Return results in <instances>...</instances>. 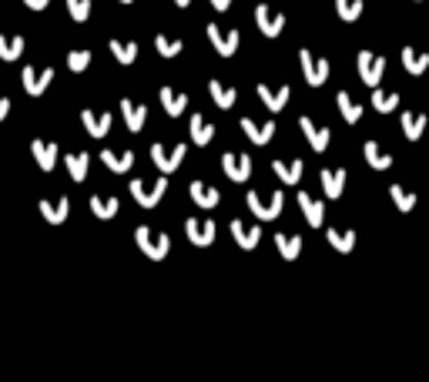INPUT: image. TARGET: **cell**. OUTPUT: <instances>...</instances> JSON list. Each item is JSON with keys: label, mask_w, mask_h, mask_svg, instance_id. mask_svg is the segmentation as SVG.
Segmentation results:
<instances>
[{"label": "cell", "mask_w": 429, "mask_h": 382, "mask_svg": "<svg viewBox=\"0 0 429 382\" xmlns=\"http://www.w3.org/2000/svg\"><path fill=\"white\" fill-rule=\"evenodd\" d=\"M158 98H161L164 115H171V117L185 115V108H188V94H181V91H175V88H161Z\"/></svg>", "instance_id": "d6986e66"}, {"label": "cell", "mask_w": 429, "mask_h": 382, "mask_svg": "<svg viewBox=\"0 0 429 382\" xmlns=\"http://www.w3.org/2000/svg\"><path fill=\"white\" fill-rule=\"evenodd\" d=\"M299 127H302V134H305V141H309L312 151H326L328 148V141H332V131H328V127L316 125L312 117H299Z\"/></svg>", "instance_id": "30bf717a"}, {"label": "cell", "mask_w": 429, "mask_h": 382, "mask_svg": "<svg viewBox=\"0 0 429 382\" xmlns=\"http://www.w3.org/2000/svg\"><path fill=\"white\" fill-rule=\"evenodd\" d=\"M362 154H366L369 168H376V171H386V168H392V154L382 151L376 141H366V144H362Z\"/></svg>", "instance_id": "f1b7e54d"}, {"label": "cell", "mask_w": 429, "mask_h": 382, "mask_svg": "<svg viewBox=\"0 0 429 382\" xmlns=\"http://www.w3.org/2000/svg\"><path fill=\"white\" fill-rule=\"evenodd\" d=\"M185 235H188L191 245L208 248V245L214 242V221H198V218H188V221H185Z\"/></svg>", "instance_id": "7c38bea8"}, {"label": "cell", "mask_w": 429, "mask_h": 382, "mask_svg": "<svg viewBox=\"0 0 429 382\" xmlns=\"http://www.w3.org/2000/svg\"><path fill=\"white\" fill-rule=\"evenodd\" d=\"M275 248H278V255H282L285 262H295V258L302 255V238H299V235H282V231H278V235H275Z\"/></svg>", "instance_id": "83f0119b"}, {"label": "cell", "mask_w": 429, "mask_h": 382, "mask_svg": "<svg viewBox=\"0 0 429 382\" xmlns=\"http://www.w3.org/2000/svg\"><path fill=\"white\" fill-rule=\"evenodd\" d=\"M91 57H94L91 51H67V67H71L74 74H81V71H88Z\"/></svg>", "instance_id": "7bdbcfd3"}, {"label": "cell", "mask_w": 429, "mask_h": 382, "mask_svg": "<svg viewBox=\"0 0 429 382\" xmlns=\"http://www.w3.org/2000/svg\"><path fill=\"white\" fill-rule=\"evenodd\" d=\"M372 108H376L379 115H389L399 108V94H392V91H372Z\"/></svg>", "instance_id": "74e56055"}, {"label": "cell", "mask_w": 429, "mask_h": 382, "mask_svg": "<svg viewBox=\"0 0 429 382\" xmlns=\"http://www.w3.org/2000/svg\"><path fill=\"white\" fill-rule=\"evenodd\" d=\"M121 4H135V0H121Z\"/></svg>", "instance_id": "c3c4849f"}, {"label": "cell", "mask_w": 429, "mask_h": 382, "mask_svg": "<svg viewBox=\"0 0 429 382\" xmlns=\"http://www.w3.org/2000/svg\"><path fill=\"white\" fill-rule=\"evenodd\" d=\"M40 218L47 221V225H61V221H67V215H71V202L67 198H57V202H44L40 198Z\"/></svg>", "instance_id": "2e32d148"}, {"label": "cell", "mask_w": 429, "mask_h": 382, "mask_svg": "<svg viewBox=\"0 0 429 382\" xmlns=\"http://www.w3.org/2000/svg\"><path fill=\"white\" fill-rule=\"evenodd\" d=\"M164 191H168V178H154V181H131V195H135V202L141 208H158V202L164 198Z\"/></svg>", "instance_id": "3957f363"}, {"label": "cell", "mask_w": 429, "mask_h": 382, "mask_svg": "<svg viewBox=\"0 0 429 382\" xmlns=\"http://www.w3.org/2000/svg\"><path fill=\"white\" fill-rule=\"evenodd\" d=\"M191 202L198 204V208H214V204L222 202V195H218V188H212V185H205V181H191Z\"/></svg>", "instance_id": "7402d4cb"}, {"label": "cell", "mask_w": 429, "mask_h": 382, "mask_svg": "<svg viewBox=\"0 0 429 382\" xmlns=\"http://www.w3.org/2000/svg\"><path fill=\"white\" fill-rule=\"evenodd\" d=\"M24 54V37H7L0 34V61H17Z\"/></svg>", "instance_id": "8d00e7d4"}, {"label": "cell", "mask_w": 429, "mask_h": 382, "mask_svg": "<svg viewBox=\"0 0 429 382\" xmlns=\"http://www.w3.org/2000/svg\"><path fill=\"white\" fill-rule=\"evenodd\" d=\"M108 47H111L114 54V61H121V64H135L138 61V44L135 40H108Z\"/></svg>", "instance_id": "d6a6232c"}, {"label": "cell", "mask_w": 429, "mask_h": 382, "mask_svg": "<svg viewBox=\"0 0 429 382\" xmlns=\"http://www.w3.org/2000/svg\"><path fill=\"white\" fill-rule=\"evenodd\" d=\"M222 168H225V175L231 181H248V175H252V158L248 154H235V151H228L225 158H222Z\"/></svg>", "instance_id": "8fae6325"}, {"label": "cell", "mask_w": 429, "mask_h": 382, "mask_svg": "<svg viewBox=\"0 0 429 382\" xmlns=\"http://www.w3.org/2000/svg\"><path fill=\"white\" fill-rule=\"evenodd\" d=\"M121 117H125L127 131L138 134L141 127H144V121H148V108H144V104H135L131 98H121Z\"/></svg>", "instance_id": "5bb4252c"}, {"label": "cell", "mask_w": 429, "mask_h": 382, "mask_svg": "<svg viewBox=\"0 0 429 382\" xmlns=\"http://www.w3.org/2000/svg\"><path fill=\"white\" fill-rule=\"evenodd\" d=\"M389 198L396 202L399 212H413V208H416V195H413V191H406L403 185H389Z\"/></svg>", "instance_id": "f35d334b"}, {"label": "cell", "mask_w": 429, "mask_h": 382, "mask_svg": "<svg viewBox=\"0 0 429 382\" xmlns=\"http://www.w3.org/2000/svg\"><path fill=\"white\" fill-rule=\"evenodd\" d=\"M355 64H359V77H362V84L379 88V81H382V74H386V57H379V54H372V51H359Z\"/></svg>", "instance_id": "5b68a950"}, {"label": "cell", "mask_w": 429, "mask_h": 382, "mask_svg": "<svg viewBox=\"0 0 429 382\" xmlns=\"http://www.w3.org/2000/svg\"><path fill=\"white\" fill-rule=\"evenodd\" d=\"M403 67H406V71H409L413 77L426 74V67H429V54L416 51V47H403Z\"/></svg>", "instance_id": "f546056e"}, {"label": "cell", "mask_w": 429, "mask_h": 382, "mask_svg": "<svg viewBox=\"0 0 429 382\" xmlns=\"http://www.w3.org/2000/svg\"><path fill=\"white\" fill-rule=\"evenodd\" d=\"M30 151H34V161H38L44 171H54L57 158H61V151H57V144H54V141H40V138L30 144Z\"/></svg>", "instance_id": "e0dca14e"}, {"label": "cell", "mask_w": 429, "mask_h": 382, "mask_svg": "<svg viewBox=\"0 0 429 382\" xmlns=\"http://www.w3.org/2000/svg\"><path fill=\"white\" fill-rule=\"evenodd\" d=\"M241 131L248 134V141L255 144H268L275 134V121H255V117H241Z\"/></svg>", "instance_id": "4fadbf2b"}, {"label": "cell", "mask_w": 429, "mask_h": 382, "mask_svg": "<svg viewBox=\"0 0 429 382\" xmlns=\"http://www.w3.org/2000/svg\"><path fill=\"white\" fill-rule=\"evenodd\" d=\"M299 208H302L305 221H309V228H319V225L326 221V204L316 202L309 191H299Z\"/></svg>", "instance_id": "9a60e30c"}, {"label": "cell", "mask_w": 429, "mask_h": 382, "mask_svg": "<svg viewBox=\"0 0 429 382\" xmlns=\"http://www.w3.org/2000/svg\"><path fill=\"white\" fill-rule=\"evenodd\" d=\"M101 161L111 168L114 175H125V171H131V168H135V151H111V148H104Z\"/></svg>", "instance_id": "44dd1931"}, {"label": "cell", "mask_w": 429, "mask_h": 382, "mask_svg": "<svg viewBox=\"0 0 429 382\" xmlns=\"http://www.w3.org/2000/svg\"><path fill=\"white\" fill-rule=\"evenodd\" d=\"M299 61H302V74H305V84H309V88H322L328 81V74H332V67H328L326 57H316L309 47L299 51Z\"/></svg>", "instance_id": "7a4b0ae2"}, {"label": "cell", "mask_w": 429, "mask_h": 382, "mask_svg": "<svg viewBox=\"0 0 429 382\" xmlns=\"http://www.w3.org/2000/svg\"><path fill=\"white\" fill-rule=\"evenodd\" d=\"M322 191H326L328 202L342 198V191H345V171L342 168H326L322 171Z\"/></svg>", "instance_id": "ac0fdd59"}, {"label": "cell", "mask_w": 429, "mask_h": 382, "mask_svg": "<svg viewBox=\"0 0 429 382\" xmlns=\"http://www.w3.org/2000/svg\"><path fill=\"white\" fill-rule=\"evenodd\" d=\"M81 121H84V127H88L91 138H104V134L111 131L114 117H111V111H104V115L94 117V111H88V108H84V111H81Z\"/></svg>", "instance_id": "ffe728a7"}, {"label": "cell", "mask_w": 429, "mask_h": 382, "mask_svg": "<svg viewBox=\"0 0 429 382\" xmlns=\"http://www.w3.org/2000/svg\"><path fill=\"white\" fill-rule=\"evenodd\" d=\"M362 0H336V13H339L345 24H353V21H359V13H362Z\"/></svg>", "instance_id": "ab89813d"}, {"label": "cell", "mask_w": 429, "mask_h": 382, "mask_svg": "<svg viewBox=\"0 0 429 382\" xmlns=\"http://www.w3.org/2000/svg\"><path fill=\"white\" fill-rule=\"evenodd\" d=\"M54 81V67H24V74H21V84H24V91L30 94V98H40L44 91L51 88Z\"/></svg>", "instance_id": "52a82bcc"}, {"label": "cell", "mask_w": 429, "mask_h": 382, "mask_svg": "<svg viewBox=\"0 0 429 382\" xmlns=\"http://www.w3.org/2000/svg\"><path fill=\"white\" fill-rule=\"evenodd\" d=\"M208 94H212V101L222 108V111H228V108H235V101H239V94H235V88H225L222 81H208Z\"/></svg>", "instance_id": "484cf974"}, {"label": "cell", "mask_w": 429, "mask_h": 382, "mask_svg": "<svg viewBox=\"0 0 429 382\" xmlns=\"http://www.w3.org/2000/svg\"><path fill=\"white\" fill-rule=\"evenodd\" d=\"M272 171L282 178V185H299V178H302V161H289V165L272 161Z\"/></svg>", "instance_id": "d590c367"}, {"label": "cell", "mask_w": 429, "mask_h": 382, "mask_svg": "<svg viewBox=\"0 0 429 382\" xmlns=\"http://www.w3.org/2000/svg\"><path fill=\"white\" fill-rule=\"evenodd\" d=\"M175 4H178V7H188V4H191V0H175Z\"/></svg>", "instance_id": "7dc6e473"}, {"label": "cell", "mask_w": 429, "mask_h": 382, "mask_svg": "<svg viewBox=\"0 0 429 382\" xmlns=\"http://www.w3.org/2000/svg\"><path fill=\"white\" fill-rule=\"evenodd\" d=\"M118 208H121V202L118 198H91V215L94 218H101V221H111L114 215H118Z\"/></svg>", "instance_id": "836d02e7"}, {"label": "cell", "mask_w": 429, "mask_h": 382, "mask_svg": "<svg viewBox=\"0 0 429 382\" xmlns=\"http://www.w3.org/2000/svg\"><path fill=\"white\" fill-rule=\"evenodd\" d=\"M248 208H252L255 218H262V221H272V218L282 215V208H285V195L282 191H275V195H268V198H258L255 191H248Z\"/></svg>", "instance_id": "277c9868"}, {"label": "cell", "mask_w": 429, "mask_h": 382, "mask_svg": "<svg viewBox=\"0 0 429 382\" xmlns=\"http://www.w3.org/2000/svg\"><path fill=\"white\" fill-rule=\"evenodd\" d=\"M191 141H195V144H212V138H214V125L212 121H208V117H202V115H195L191 117Z\"/></svg>", "instance_id": "1f68e13d"}, {"label": "cell", "mask_w": 429, "mask_h": 382, "mask_svg": "<svg viewBox=\"0 0 429 382\" xmlns=\"http://www.w3.org/2000/svg\"><path fill=\"white\" fill-rule=\"evenodd\" d=\"M289 94L292 91L282 84V88H268V84H258V98L265 101L268 111H282L285 104H289Z\"/></svg>", "instance_id": "603a6c76"}, {"label": "cell", "mask_w": 429, "mask_h": 382, "mask_svg": "<svg viewBox=\"0 0 429 382\" xmlns=\"http://www.w3.org/2000/svg\"><path fill=\"white\" fill-rule=\"evenodd\" d=\"M91 0H67V13H71V21H77V24H84L91 17Z\"/></svg>", "instance_id": "60d3db41"}, {"label": "cell", "mask_w": 429, "mask_h": 382, "mask_svg": "<svg viewBox=\"0 0 429 382\" xmlns=\"http://www.w3.org/2000/svg\"><path fill=\"white\" fill-rule=\"evenodd\" d=\"M326 238H328V245H332L336 252H342V255H349L355 248V231L353 228H328Z\"/></svg>", "instance_id": "d4e9b609"}, {"label": "cell", "mask_w": 429, "mask_h": 382, "mask_svg": "<svg viewBox=\"0 0 429 382\" xmlns=\"http://www.w3.org/2000/svg\"><path fill=\"white\" fill-rule=\"evenodd\" d=\"M64 165H67V175L81 185V181L88 178V165H91V158L84 151H71L67 158H64Z\"/></svg>", "instance_id": "4dcf8cb0"}, {"label": "cell", "mask_w": 429, "mask_h": 382, "mask_svg": "<svg viewBox=\"0 0 429 382\" xmlns=\"http://www.w3.org/2000/svg\"><path fill=\"white\" fill-rule=\"evenodd\" d=\"M212 7H214V11H228V7H231V0H212Z\"/></svg>", "instance_id": "bcb514c9"}, {"label": "cell", "mask_w": 429, "mask_h": 382, "mask_svg": "<svg viewBox=\"0 0 429 382\" xmlns=\"http://www.w3.org/2000/svg\"><path fill=\"white\" fill-rule=\"evenodd\" d=\"M24 4L30 7V11H44V7H47L51 0H24Z\"/></svg>", "instance_id": "ee69618b"}, {"label": "cell", "mask_w": 429, "mask_h": 382, "mask_svg": "<svg viewBox=\"0 0 429 382\" xmlns=\"http://www.w3.org/2000/svg\"><path fill=\"white\" fill-rule=\"evenodd\" d=\"M135 242H138V248L148 255L151 262H161L164 255L171 252V238H168L164 231L148 228V225H138V228H135Z\"/></svg>", "instance_id": "6da1fadb"}, {"label": "cell", "mask_w": 429, "mask_h": 382, "mask_svg": "<svg viewBox=\"0 0 429 382\" xmlns=\"http://www.w3.org/2000/svg\"><path fill=\"white\" fill-rule=\"evenodd\" d=\"M231 235H235V242H239L241 248H255V245L262 242V228L245 225V221H231Z\"/></svg>", "instance_id": "cb8c5ba5"}, {"label": "cell", "mask_w": 429, "mask_h": 382, "mask_svg": "<svg viewBox=\"0 0 429 382\" xmlns=\"http://www.w3.org/2000/svg\"><path fill=\"white\" fill-rule=\"evenodd\" d=\"M185 144H175V148H164V144H151V161L161 175H171L181 161H185Z\"/></svg>", "instance_id": "8992f818"}, {"label": "cell", "mask_w": 429, "mask_h": 382, "mask_svg": "<svg viewBox=\"0 0 429 382\" xmlns=\"http://www.w3.org/2000/svg\"><path fill=\"white\" fill-rule=\"evenodd\" d=\"M426 131V115H416V111H406L403 115V134L409 141H419Z\"/></svg>", "instance_id": "e575fe53"}, {"label": "cell", "mask_w": 429, "mask_h": 382, "mask_svg": "<svg viewBox=\"0 0 429 382\" xmlns=\"http://www.w3.org/2000/svg\"><path fill=\"white\" fill-rule=\"evenodd\" d=\"M154 47H158V54H161V57H178L185 44H181V40L164 37V34H158V37H154Z\"/></svg>", "instance_id": "b9f144b4"}, {"label": "cell", "mask_w": 429, "mask_h": 382, "mask_svg": "<svg viewBox=\"0 0 429 382\" xmlns=\"http://www.w3.org/2000/svg\"><path fill=\"white\" fill-rule=\"evenodd\" d=\"M7 115H11V101L0 98V121H7Z\"/></svg>", "instance_id": "f6af8a7d"}, {"label": "cell", "mask_w": 429, "mask_h": 382, "mask_svg": "<svg viewBox=\"0 0 429 382\" xmlns=\"http://www.w3.org/2000/svg\"><path fill=\"white\" fill-rule=\"evenodd\" d=\"M336 104H339V115L345 125H355L359 117H362V104L353 101V94H345V91H339L336 94Z\"/></svg>", "instance_id": "4316f807"}, {"label": "cell", "mask_w": 429, "mask_h": 382, "mask_svg": "<svg viewBox=\"0 0 429 382\" xmlns=\"http://www.w3.org/2000/svg\"><path fill=\"white\" fill-rule=\"evenodd\" d=\"M255 24L265 37H278L285 30V13H275L268 4H255Z\"/></svg>", "instance_id": "ba28073f"}, {"label": "cell", "mask_w": 429, "mask_h": 382, "mask_svg": "<svg viewBox=\"0 0 429 382\" xmlns=\"http://www.w3.org/2000/svg\"><path fill=\"white\" fill-rule=\"evenodd\" d=\"M208 40H212V47L222 57H231L239 51V30H222L218 24H208Z\"/></svg>", "instance_id": "9c48e42d"}]
</instances>
